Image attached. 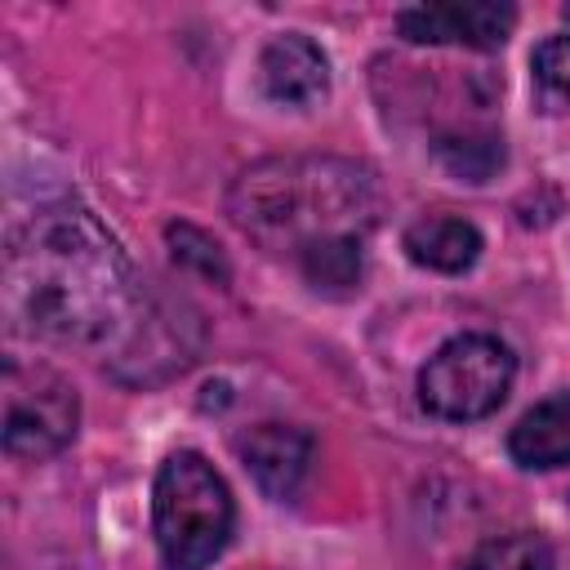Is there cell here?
I'll list each match as a JSON object with an SVG mask.
<instances>
[{
	"instance_id": "cell-15",
	"label": "cell",
	"mask_w": 570,
	"mask_h": 570,
	"mask_svg": "<svg viewBox=\"0 0 570 570\" xmlns=\"http://www.w3.org/2000/svg\"><path fill=\"white\" fill-rule=\"evenodd\" d=\"M530 76L548 107H570V36H548L530 53Z\"/></svg>"
},
{
	"instance_id": "cell-10",
	"label": "cell",
	"mask_w": 570,
	"mask_h": 570,
	"mask_svg": "<svg viewBox=\"0 0 570 570\" xmlns=\"http://www.w3.org/2000/svg\"><path fill=\"white\" fill-rule=\"evenodd\" d=\"M410 263L428 267V272H445V276H459L468 272L476 258H481V232L476 223L468 218H454V214H428V218H414L401 236Z\"/></svg>"
},
{
	"instance_id": "cell-14",
	"label": "cell",
	"mask_w": 570,
	"mask_h": 570,
	"mask_svg": "<svg viewBox=\"0 0 570 570\" xmlns=\"http://www.w3.org/2000/svg\"><path fill=\"white\" fill-rule=\"evenodd\" d=\"M165 240H169V249H174V263H183V267H191V272H200L205 281H218V285L232 281L227 254H223V245H218L209 232H200V227H191V223H169V227H165Z\"/></svg>"
},
{
	"instance_id": "cell-2",
	"label": "cell",
	"mask_w": 570,
	"mask_h": 570,
	"mask_svg": "<svg viewBox=\"0 0 570 570\" xmlns=\"http://www.w3.org/2000/svg\"><path fill=\"white\" fill-rule=\"evenodd\" d=\"M379 209V174L343 156H267L240 169L227 191L232 223L263 249L294 258L325 240H365Z\"/></svg>"
},
{
	"instance_id": "cell-11",
	"label": "cell",
	"mask_w": 570,
	"mask_h": 570,
	"mask_svg": "<svg viewBox=\"0 0 570 570\" xmlns=\"http://www.w3.org/2000/svg\"><path fill=\"white\" fill-rule=\"evenodd\" d=\"M298 267H303L307 285H316L325 294H352V289H361V272H365V240L312 245L307 254H298Z\"/></svg>"
},
{
	"instance_id": "cell-7",
	"label": "cell",
	"mask_w": 570,
	"mask_h": 570,
	"mask_svg": "<svg viewBox=\"0 0 570 570\" xmlns=\"http://www.w3.org/2000/svg\"><path fill=\"white\" fill-rule=\"evenodd\" d=\"M258 89L276 107L307 111L330 94V58L303 31H276L258 49Z\"/></svg>"
},
{
	"instance_id": "cell-1",
	"label": "cell",
	"mask_w": 570,
	"mask_h": 570,
	"mask_svg": "<svg viewBox=\"0 0 570 570\" xmlns=\"http://www.w3.org/2000/svg\"><path fill=\"white\" fill-rule=\"evenodd\" d=\"M4 316L58 347H129L151 325L120 240L80 205H45L9 232Z\"/></svg>"
},
{
	"instance_id": "cell-8",
	"label": "cell",
	"mask_w": 570,
	"mask_h": 570,
	"mask_svg": "<svg viewBox=\"0 0 570 570\" xmlns=\"http://www.w3.org/2000/svg\"><path fill=\"white\" fill-rule=\"evenodd\" d=\"M312 436L294 423H258L236 441V454L254 472L258 490L272 499H294L312 468Z\"/></svg>"
},
{
	"instance_id": "cell-16",
	"label": "cell",
	"mask_w": 570,
	"mask_h": 570,
	"mask_svg": "<svg viewBox=\"0 0 570 570\" xmlns=\"http://www.w3.org/2000/svg\"><path fill=\"white\" fill-rule=\"evenodd\" d=\"M566 18H570V9H566Z\"/></svg>"
},
{
	"instance_id": "cell-5",
	"label": "cell",
	"mask_w": 570,
	"mask_h": 570,
	"mask_svg": "<svg viewBox=\"0 0 570 570\" xmlns=\"http://www.w3.org/2000/svg\"><path fill=\"white\" fill-rule=\"evenodd\" d=\"M80 428L76 387L49 365H4V450L13 459H49Z\"/></svg>"
},
{
	"instance_id": "cell-13",
	"label": "cell",
	"mask_w": 570,
	"mask_h": 570,
	"mask_svg": "<svg viewBox=\"0 0 570 570\" xmlns=\"http://www.w3.org/2000/svg\"><path fill=\"white\" fill-rule=\"evenodd\" d=\"M436 160L459 178V183H485L503 165V138L485 129H463L436 138Z\"/></svg>"
},
{
	"instance_id": "cell-9",
	"label": "cell",
	"mask_w": 570,
	"mask_h": 570,
	"mask_svg": "<svg viewBox=\"0 0 570 570\" xmlns=\"http://www.w3.org/2000/svg\"><path fill=\"white\" fill-rule=\"evenodd\" d=\"M508 454L517 468L530 472L570 468V392H557L534 410H525L508 432Z\"/></svg>"
},
{
	"instance_id": "cell-12",
	"label": "cell",
	"mask_w": 570,
	"mask_h": 570,
	"mask_svg": "<svg viewBox=\"0 0 570 570\" xmlns=\"http://www.w3.org/2000/svg\"><path fill=\"white\" fill-rule=\"evenodd\" d=\"M454 570H557V557H552V548H548L543 534L517 530V534L485 539Z\"/></svg>"
},
{
	"instance_id": "cell-3",
	"label": "cell",
	"mask_w": 570,
	"mask_h": 570,
	"mask_svg": "<svg viewBox=\"0 0 570 570\" xmlns=\"http://www.w3.org/2000/svg\"><path fill=\"white\" fill-rule=\"evenodd\" d=\"M236 503L223 472L196 454L178 450L160 463L151 485V530L165 570H205L232 543Z\"/></svg>"
},
{
	"instance_id": "cell-4",
	"label": "cell",
	"mask_w": 570,
	"mask_h": 570,
	"mask_svg": "<svg viewBox=\"0 0 570 570\" xmlns=\"http://www.w3.org/2000/svg\"><path fill=\"white\" fill-rule=\"evenodd\" d=\"M517 379V356L494 334H459L441 343L419 370V401L445 423H472L494 414Z\"/></svg>"
},
{
	"instance_id": "cell-6",
	"label": "cell",
	"mask_w": 570,
	"mask_h": 570,
	"mask_svg": "<svg viewBox=\"0 0 570 570\" xmlns=\"http://www.w3.org/2000/svg\"><path fill=\"white\" fill-rule=\"evenodd\" d=\"M517 27V9L499 0H441L401 9L396 31L410 45H459V49H499Z\"/></svg>"
}]
</instances>
